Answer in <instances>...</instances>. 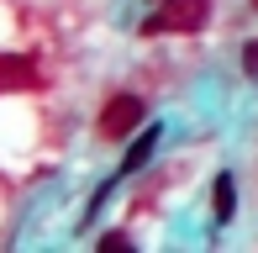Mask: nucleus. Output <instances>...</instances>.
Wrapping results in <instances>:
<instances>
[{
    "label": "nucleus",
    "mask_w": 258,
    "mask_h": 253,
    "mask_svg": "<svg viewBox=\"0 0 258 253\" xmlns=\"http://www.w3.org/2000/svg\"><path fill=\"white\" fill-rule=\"evenodd\" d=\"M242 69L258 79V42H248V48H242Z\"/></svg>",
    "instance_id": "423d86ee"
},
{
    "label": "nucleus",
    "mask_w": 258,
    "mask_h": 253,
    "mask_svg": "<svg viewBox=\"0 0 258 253\" xmlns=\"http://www.w3.org/2000/svg\"><path fill=\"white\" fill-rule=\"evenodd\" d=\"M132 243H126V232H105L100 237V253H126Z\"/></svg>",
    "instance_id": "39448f33"
},
{
    "label": "nucleus",
    "mask_w": 258,
    "mask_h": 253,
    "mask_svg": "<svg viewBox=\"0 0 258 253\" xmlns=\"http://www.w3.org/2000/svg\"><path fill=\"white\" fill-rule=\"evenodd\" d=\"M253 6H258V0H253Z\"/></svg>",
    "instance_id": "0eeeda50"
},
{
    "label": "nucleus",
    "mask_w": 258,
    "mask_h": 253,
    "mask_svg": "<svg viewBox=\"0 0 258 253\" xmlns=\"http://www.w3.org/2000/svg\"><path fill=\"white\" fill-rule=\"evenodd\" d=\"M232 206H237V179L216 174V185H211V216H216V227L232 222Z\"/></svg>",
    "instance_id": "20e7f679"
},
{
    "label": "nucleus",
    "mask_w": 258,
    "mask_h": 253,
    "mask_svg": "<svg viewBox=\"0 0 258 253\" xmlns=\"http://www.w3.org/2000/svg\"><path fill=\"white\" fill-rule=\"evenodd\" d=\"M211 16V0H163L153 16L143 21V32L153 37V32H201Z\"/></svg>",
    "instance_id": "f257e3e1"
},
{
    "label": "nucleus",
    "mask_w": 258,
    "mask_h": 253,
    "mask_svg": "<svg viewBox=\"0 0 258 253\" xmlns=\"http://www.w3.org/2000/svg\"><path fill=\"white\" fill-rule=\"evenodd\" d=\"M143 121H148L143 100H137V95H116V100H105V111H100V137L121 143V137H132Z\"/></svg>",
    "instance_id": "f03ea898"
},
{
    "label": "nucleus",
    "mask_w": 258,
    "mask_h": 253,
    "mask_svg": "<svg viewBox=\"0 0 258 253\" xmlns=\"http://www.w3.org/2000/svg\"><path fill=\"white\" fill-rule=\"evenodd\" d=\"M158 137H163V126L153 121V126H143V132H137V143H132V153L121 158V174H132V169H143L148 158H153V148H158Z\"/></svg>",
    "instance_id": "7ed1b4c3"
}]
</instances>
